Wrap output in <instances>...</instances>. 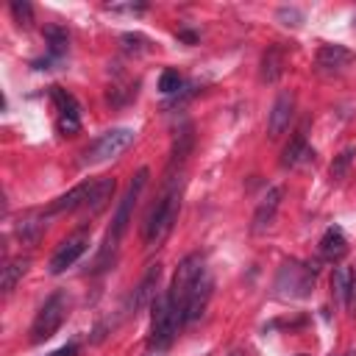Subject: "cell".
I'll return each instance as SVG.
<instances>
[{"mask_svg":"<svg viewBox=\"0 0 356 356\" xmlns=\"http://www.w3.org/2000/svg\"><path fill=\"white\" fill-rule=\"evenodd\" d=\"M147 175H150L147 167H142V170L134 175V181H131L125 197L120 200L117 214H114V220H111V228H108V234H106V245H103V250H100V256H97V267H103V261L108 259V253H114V248H117L120 239L125 236L128 222H131V211H134V206H136V200H139V192H142L145 184H147Z\"/></svg>","mask_w":356,"mask_h":356,"instance_id":"6da1fadb","label":"cell"},{"mask_svg":"<svg viewBox=\"0 0 356 356\" xmlns=\"http://www.w3.org/2000/svg\"><path fill=\"white\" fill-rule=\"evenodd\" d=\"M178 325H181V320H178L167 292L153 298V303H150V348L156 353H161V350H167L172 345Z\"/></svg>","mask_w":356,"mask_h":356,"instance_id":"7a4b0ae2","label":"cell"},{"mask_svg":"<svg viewBox=\"0 0 356 356\" xmlns=\"http://www.w3.org/2000/svg\"><path fill=\"white\" fill-rule=\"evenodd\" d=\"M203 273H206V267H203L200 253H192V256H186V259L178 264V270H175V275H172V284H170V289H167V298H170V303H172V309H175V314H178L181 323H184V309H186L189 292H192L195 281H197Z\"/></svg>","mask_w":356,"mask_h":356,"instance_id":"3957f363","label":"cell"},{"mask_svg":"<svg viewBox=\"0 0 356 356\" xmlns=\"http://www.w3.org/2000/svg\"><path fill=\"white\" fill-rule=\"evenodd\" d=\"M175 214H178V189L170 186V189L156 200V206L150 209V214H147V220H145V228H142L145 242H159V239H164L167 231L172 228Z\"/></svg>","mask_w":356,"mask_h":356,"instance_id":"277c9868","label":"cell"},{"mask_svg":"<svg viewBox=\"0 0 356 356\" xmlns=\"http://www.w3.org/2000/svg\"><path fill=\"white\" fill-rule=\"evenodd\" d=\"M64 317H67V295H64V292H53V295L42 303V309L36 312V317H33V325H31V342L39 345V342L50 339V337L61 328Z\"/></svg>","mask_w":356,"mask_h":356,"instance_id":"5b68a950","label":"cell"},{"mask_svg":"<svg viewBox=\"0 0 356 356\" xmlns=\"http://www.w3.org/2000/svg\"><path fill=\"white\" fill-rule=\"evenodd\" d=\"M131 142H134V131H131V128H111V131L100 134V136L92 142V147L86 150V161H92V164L108 161V159L120 156L122 150H128Z\"/></svg>","mask_w":356,"mask_h":356,"instance_id":"8992f818","label":"cell"},{"mask_svg":"<svg viewBox=\"0 0 356 356\" xmlns=\"http://www.w3.org/2000/svg\"><path fill=\"white\" fill-rule=\"evenodd\" d=\"M275 286L281 289V295H292V298H306L314 289V267L309 264H284L278 273Z\"/></svg>","mask_w":356,"mask_h":356,"instance_id":"52a82bcc","label":"cell"},{"mask_svg":"<svg viewBox=\"0 0 356 356\" xmlns=\"http://www.w3.org/2000/svg\"><path fill=\"white\" fill-rule=\"evenodd\" d=\"M50 95H53V100H56V106H58V131L64 134V136H72V134H78L81 131V108H78V103H75V97L70 95V92H64L61 86H53L50 89Z\"/></svg>","mask_w":356,"mask_h":356,"instance_id":"ba28073f","label":"cell"},{"mask_svg":"<svg viewBox=\"0 0 356 356\" xmlns=\"http://www.w3.org/2000/svg\"><path fill=\"white\" fill-rule=\"evenodd\" d=\"M211 289H214V281H211L209 273H203V275L195 281L192 292H189V300H186V309H184V323H192V320H197V317L206 312L209 298H211Z\"/></svg>","mask_w":356,"mask_h":356,"instance_id":"9c48e42d","label":"cell"},{"mask_svg":"<svg viewBox=\"0 0 356 356\" xmlns=\"http://www.w3.org/2000/svg\"><path fill=\"white\" fill-rule=\"evenodd\" d=\"M292 111H295V97H292V92H281V95L275 97V103H273L270 122H267V134H270V139H278V136L289 128Z\"/></svg>","mask_w":356,"mask_h":356,"instance_id":"30bf717a","label":"cell"},{"mask_svg":"<svg viewBox=\"0 0 356 356\" xmlns=\"http://www.w3.org/2000/svg\"><path fill=\"white\" fill-rule=\"evenodd\" d=\"M331 292H334V298H337L345 309H353V306H356V275H353L350 267H334Z\"/></svg>","mask_w":356,"mask_h":356,"instance_id":"8fae6325","label":"cell"},{"mask_svg":"<svg viewBox=\"0 0 356 356\" xmlns=\"http://www.w3.org/2000/svg\"><path fill=\"white\" fill-rule=\"evenodd\" d=\"M83 250H86V236H72V239H67V242L53 253V259H50V273H53V275L64 273L67 267H72V264L83 256Z\"/></svg>","mask_w":356,"mask_h":356,"instance_id":"7c38bea8","label":"cell"},{"mask_svg":"<svg viewBox=\"0 0 356 356\" xmlns=\"http://www.w3.org/2000/svg\"><path fill=\"white\" fill-rule=\"evenodd\" d=\"M281 197H284V189H281V186H270V189H267V195L261 197V203L256 206V214H253V231H256V234L273 225L275 211H278V206H281Z\"/></svg>","mask_w":356,"mask_h":356,"instance_id":"4fadbf2b","label":"cell"},{"mask_svg":"<svg viewBox=\"0 0 356 356\" xmlns=\"http://www.w3.org/2000/svg\"><path fill=\"white\" fill-rule=\"evenodd\" d=\"M159 275H161V267L159 264H150V270L145 273V278L139 281V286L134 289V295H131V303H128V309L136 314L142 306H147V303H153V298H156V284H159Z\"/></svg>","mask_w":356,"mask_h":356,"instance_id":"5bb4252c","label":"cell"},{"mask_svg":"<svg viewBox=\"0 0 356 356\" xmlns=\"http://www.w3.org/2000/svg\"><path fill=\"white\" fill-rule=\"evenodd\" d=\"M356 61V56L348 50V47H342V44H323L320 50H317V67L320 70H345V67H350Z\"/></svg>","mask_w":356,"mask_h":356,"instance_id":"9a60e30c","label":"cell"},{"mask_svg":"<svg viewBox=\"0 0 356 356\" xmlns=\"http://www.w3.org/2000/svg\"><path fill=\"white\" fill-rule=\"evenodd\" d=\"M114 189H117V181H114V178L92 181V192H89V197H86V203H83V211H86L89 217H95L97 211H103V209L108 206Z\"/></svg>","mask_w":356,"mask_h":356,"instance_id":"2e32d148","label":"cell"},{"mask_svg":"<svg viewBox=\"0 0 356 356\" xmlns=\"http://www.w3.org/2000/svg\"><path fill=\"white\" fill-rule=\"evenodd\" d=\"M89 192H92V181H83V184L72 186L67 195L56 197V200L47 206V214H61V211H75V209H83V203H86Z\"/></svg>","mask_w":356,"mask_h":356,"instance_id":"e0dca14e","label":"cell"},{"mask_svg":"<svg viewBox=\"0 0 356 356\" xmlns=\"http://www.w3.org/2000/svg\"><path fill=\"white\" fill-rule=\"evenodd\" d=\"M348 253V239L339 228H328L320 239V256L328 259V261H339L342 256Z\"/></svg>","mask_w":356,"mask_h":356,"instance_id":"ac0fdd59","label":"cell"},{"mask_svg":"<svg viewBox=\"0 0 356 356\" xmlns=\"http://www.w3.org/2000/svg\"><path fill=\"white\" fill-rule=\"evenodd\" d=\"M309 159H314V150L306 145L303 134H298V136L284 147L281 164H284V167H298V164H303V161H309Z\"/></svg>","mask_w":356,"mask_h":356,"instance_id":"d6986e66","label":"cell"},{"mask_svg":"<svg viewBox=\"0 0 356 356\" xmlns=\"http://www.w3.org/2000/svg\"><path fill=\"white\" fill-rule=\"evenodd\" d=\"M31 267V259L28 256H19V259H11L6 267H3V275H0V289L8 295L14 286H17V281L25 275V270Z\"/></svg>","mask_w":356,"mask_h":356,"instance_id":"ffe728a7","label":"cell"},{"mask_svg":"<svg viewBox=\"0 0 356 356\" xmlns=\"http://www.w3.org/2000/svg\"><path fill=\"white\" fill-rule=\"evenodd\" d=\"M42 231H44V220H39L36 214H28V217H22V220L17 222V236H19L22 242H28V245L39 242Z\"/></svg>","mask_w":356,"mask_h":356,"instance_id":"44dd1931","label":"cell"},{"mask_svg":"<svg viewBox=\"0 0 356 356\" xmlns=\"http://www.w3.org/2000/svg\"><path fill=\"white\" fill-rule=\"evenodd\" d=\"M281 64H284L281 50H278V47H270V50L264 53V58H261V78H264V81H275V78L281 75Z\"/></svg>","mask_w":356,"mask_h":356,"instance_id":"7402d4cb","label":"cell"},{"mask_svg":"<svg viewBox=\"0 0 356 356\" xmlns=\"http://www.w3.org/2000/svg\"><path fill=\"white\" fill-rule=\"evenodd\" d=\"M189 147H192V128L186 125L181 134H178V139H175V145H172V156H170V170L175 167V164H181L184 159H186V153H189Z\"/></svg>","mask_w":356,"mask_h":356,"instance_id":"603a6c76","label":"cell"},{"mask_svg":"<svg viewBox=\"0 0 356 356\" xmlns=\"http://www.w3.org/2000/svg\"><path fill=\"white\" fill-rule=\"evenodd\" d=\"M44 36H47V42H50V56H53V58H61V56L67 53V44H70L67 31H61V28H47Z\"/></svg>","mask_w":356,"mask_h":356,"instance_id":"cb8c5ba5","label":"cell"},{"mask_svg":"<svg viewBox=\"0 0 356 356\" xmlns=\"http://www.w3.org/2000/svg\"><path fill=\"white\" fill-rule=\"evenodd\" d=\"M11 14H14V22L19 28H31L33 22V8L28 0H11Z\"/></svg>","mask_w":356,"mask_h":356,"instance_id":"d4e9b609","label":"cell"},{"mask_svg":"<svg viewBox=\"0 0 356 356\" xmlns=\"http://www.w3.org/2000/svg\"><path fill=\"white\" fill-rule=\"evenodd\" d=\"M353 153H356V150H353V147H348V150H342V153L331 161V170H328V172H331V178H334V181H342V178L348 175V167H350V161H353Z\"/></svg>","mask_w":356,"mask_h":356,"instance_id":"484cf974","label":"cell"},{"mask_svg":"<svg viewBox=\"0 0 356 356\" xmlns=\"http://www.w3.org/2000/svg\"><path fill=\"white\" fill-rule=\"evenodd\" d=\"M159 89H161L164 95L178 92V89H181V75H178L175 70H164V72L159 75Z\"/></svg>","mask_w":356,"mask_h":356,"instance_id":"4316f807","label":"cell"},{"mask_svg":"<svg viewBox=\"0 0 356 356\" xmlns=\"http://www.w3.org/2000/svg\"><path fill=\"white\" fill-rule=\"evenodd\" d=\"M75 353H78V345H72V342H70V345L58 348V350H56V353H50V356H75Z\"/></svg>","mask_w":356,"mask_h":356,"instance_id":"83f0119b","label":"cell"},{"mask_svg":"<svg viewBox=\"0 0 356 356\" xmlns=\"http://www.w3.org/2000/svg\"><path fill=\"white\" fill-rule=\"evenodd\" d=\"M178 36H181V39H186V42H195V39H197V36H195V33H189V31H181Z\"/></svg>","mask_w":356,"mask_h":356,"instance_id":"f1b7e54d","label":"cell"},{"mask_svg":"<svg viewBox=\"0 0 356 356\" xmlns=\"http://www.w3.org/2000/svg\"><path fill=\"white\" fill-rule=\"evenodd\" d=\"M231 356H245V353H242V350H234V353H231Z\"/></svg>","mask_w":356,"mask_h":356,"instance_id":"f546056e","label":"cell"},{"mask_svg":"<svg viewBox=\"0 0 356 356\" xmlns=\"http://www.w3.org/2000/svg\"><path fill=\"white\" fill-rule=\"evenodd\" d=\"M345 356H356V350H350V353H345Z\"/></svg>","mask_w":356,"mask_h":356,"instance_id":"4dcf8cb0","label":"cell"},{"mask_svg":"<svg viewBox=\"0 0 356 356\" xmlns=\"http://www.w3.org/2000/svg\"><path fill=\"white\" fill-rule=\"evenodd\" d=\"M298 356H303V353H298Z\"/></svg>","mask_w":356,"mask_h":356,"instance_id":"1f68e13d","label":"cell"}]
</instances>
